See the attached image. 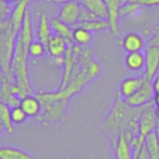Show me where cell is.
Returning a JSON list of instances; mask_svg holds the SVG:
<instances>
[{
  "instance_id": "6da1fadb",
  "label": "cell",
  "mask_w": 159,
  "mask_h": 159,
  "mask_svg": "<svg viewBox=\"0 0 159 159\" xmlns=\"http://www.w3.org/2000/svg\"><path fill=\"white\" fill-rule=\"evenodd\" d=\"M146 106L133 108L119 95L109 115L102 122V129L113 142L121 133H123L130 142L133 137L139 135V120Z\"/></svg>"
},
{
  "instance_id": "7a4b0ae2",
  "label": "cell",
  "mask_w": 159,
  "mask_h": 159,
  "mask_svg": "<svg viewBox=\"0 0 159 159\" xmlns=\"http://www.w3.org/2000/svg\"><path fill=\"white\" fill-rule=\"evenodd\" d=\"M29 57V46H26L19 37H16L11 60V74L13 76L14 84L18 86L20 98L29 95L32 92L27 63Z\"/></svg>"
},
{
  "instance_id": "3957f363",
  "label": "cell",
  "mask_w": 159,
  "mask_h": 159,
  "mask_svg": "<svg viewBox=\"0 0 159 159\" xmlns=\"http://www.w3.org/2000/svg\"><path fill=\"white\" fill-rule=\"evenodd\" d=\"M154 102L148 104L144 111L142 112L141 117L139 120V141L144 144L145 139L148 134L154 132L156 130L157 123H158V118L156 116V111H155Z\"/></svg>"
},
{
  "instance_id": "277c9868",
  "label": "cell",
  "mask_w": 159,
  "mask_h": 159,
  "mask_svg": "<svg viewBox=\"0 0 159 159\" xmlns=\"http://www.w3.org/2000/svg\"><path fill=\"white\" fill-rule=\"evenodd\" d=\"M152 98H154V91H152V81L145 77L141 89L134 95L125 99V102L133 108H139L152 102Z\"/></svg>"
},
{
  "instance_id": "5b68a950",
  "label": "cell",
  "mask_w": 159,
  "mask_h": 159,
  "mask_svg": "<svg viewBox=\"0 0 159 159\" xmlns=\"http://www.w3.org/2000/svg\"><path fill=\"white\" fill-rule=\"evenodd\" d=\"M81 8H82V6L79 2V0H72V1L62 3L58 19H60L62 22L66 23L70 26L76 25L80 20Z\"/></svg>"
},
{
  "instance_id": "8992f818",
  "label": "cell",
  "mask_w": 159,
  "mask_h": 159,
  "mask_svg": "<svg viewBox=\"0 0 159 159\" xmlns=\"http://www.w3.org/2000/svg\"><path fill=\"white\" fill-rule=\"evenodd\" d=\"M159 72V47L156 45H147L145 49V73L144 76L152 81Z\"/></svg>"
},
{
  "instance_id": "52a82bcc",
  "label": "cell",
  "mask_w": 159,
  "mask_h": 159,
  "mask_svg": "<svg viewBox=\"0 0 159 159\" xmlns=\"http://www.w3.org/2000/svg\"><path fill=\"white\" fill-rule=\"evenodd\" d=\"M107 5V10H108V21L109 29L112 31V33L116 36L120 35V10L123 5L122 0H105Z\"/></svg>"
},
{
  "instance_id": "ba28073f",
  "label": "cell",
  "mask_w": 159,
  "mask_h": 159,
  "mask_svg": "<svg viewBox=\"0 0 159 159\" xmlns=\"http://www.w3.org/2000/svg\"><path fill=\"white\" fill-rule=\"evenodd\" d=\"M30 3V0H19L16 2L14 9L12 10V13L10 16L9 20L12 24V29H13V33L18 37L19 33H20L21 29H22L23 22H24L25 16L27 13V6Z\"/></svg>"
},
{
  "instance_id": "9c48e42d",
  "label": "cell",
  "mask_w": 159,
  "mask_h": 159,
  "mask_svg": "<svg viewBox=\"0 0 159 159\" xmlns=\"http://www.w3.org/2000/svg\"><path fill=\"white\" fill-rule=\"evenodd\" d=\"M69 43L64 38L52 34L46 45V50L53 59H62L69 49Z\"/></svg>"
},
{
  "instance_id": "30bf717a",
  "label": "cell",
  "mask_w": 159,
  "mask_h": 159,
  "mask_svg": "<svg viewBox=\"0 0 159 159\" xmlns=\"http://www.w3.org/2000/svg\"><path fill=\"white\" fill-rule=\"evenodd\" d=\"M145 76H130L126 77L120 83L119 95L123 98L124 100L128 99L132 95H134L137 91L142 87L144 83Z\"/></svg>"
},
{
  "instance_id": "8fae6325",
  "label": "cell",
  "mask_w": 159,
  "mask_h": 159,
  "mask_svg": "<svg viewBox=\"0 0 159 159\" xmlns=\"http://www.w3.org/2000/svg\"><path fill=\"white\" fill-rule=\"evenodd\" d=\"M19 106L26 113L27 118H37L43 110L42 102L39 98L37 96L30 95V94L21 98Z\"/></svg>"
},
{
  "instance_id": "7c38bea8",
  "label": "cell",
  "mask_w": 159,
  "mask_h": 159,
  "mask_svg": "<svg viewBox=\"0 0 159 159\" xmlns=\"http://www.w3.org/2000/svg\"><path fill=\"white\" fill-rule=\"evenodd\" d=\"M79 2L96 18L102 20L108 19V10L105 0H79Z\"/></svg>"
},
{
  "instance_id": "4fadbf2b",
  "label": "cell",
  "mask_w": 159,
  "mask_h": 159,
  "mask_svg": "<svg viewBox=\"0 0 159 159\" xmlns=\"http://www.w3.org/2000/svg\"><path fill=\"white\" fill-rule=\"evenodd\" d=\"M115 158L116 159H134L133 149L130 145V142L123 133L117 137L115 141Z\"/></svg>"
},
{
  "instance_id": "5bb4252c",
  "label": "cell",
  "mask_w": 159,
  "mask_h": 159,
  "mask_svg": "<svg viewBox=\"0 0 159 159\" xmlns=\"http://www.w3.org/2000/svg\"><path fill=\"white\" fill-rule=\"evenodd\" d=\"M121 45L126 52H135V51H142L144 48V39L139 34L131 32L128 33L123 38H122Z\"/></svg>"
},
{
  "instance_id": "9a60e30c",
  "label": "cell",
  "mask_w": 159,
  "mask_h": 159,
  "mask_svg": "<svg viewBox=\"0 0 159 159\" xmlns=\"http://www.w3.org/2000/svg\"><path fill=\"white\" fill-rule=\"evenodd\" d=\"M125 66L131 71H141L145 69V53L142 51H135V52H129L124 58Z\"/></svg>"
},
{
  "instance_id": "2e32d148",
  "label": "cell",
  "mask_w": 159,
  "mask_h": 159,
  "mask_svg": "<svg viewBox=\"0 0 159 159\" xmlns=\"http://www.w3.org/2000/svg\"><path fill=\"white\" fill-rule=\"evenodd\" d=\"M0 159H36L31 154L13 146H0Z\"/></svg>"
},
{
  "instance_id": "e0dca14e",
  "label": "cell",
  "mask_w": 159,
  "mask_h": 159,
  "mask_svg": "<svg viewBox=\"0 0 159 159\" xmlns=\"http://www.w3.org/2000/svg\"><path fill=\"white\" fill-rule=\"evenodd\" d=\"M51 36H52V30H51L50 21H49L48 16H47L45 13L40 14L39 21H38V26H37L38 40L42 42L43 44L46 46Z\"/></svg>"
},
{
  "instance_id": "ac0fdd59",
  "label": "cell",
  "mask_w": 159,
  "mask_h": 159,
  "mask_svg": "<svg viewBox=\"0 0 159 159\" xmlns=\"http://www.w3.org/2000/svg\"><path fill=\"white\" fill-rule=\"evenodd\" d=\"M50 25H51V30L55 32L56 35L60 36V37L64 38L69 44L72 43V34H73V30L66 23L62 22L60 19L58 18H53L50 21Z\"/></svg>"
},
{
  "instance_id": "d6986e66",
  "label": "cell",
  "mask_w": 159,
  "mask_h": 159,
  "mask_svg": "<svg viewBox=\"0 0 159 159\" xmlns=\"http://www.w3.org/2000/svg\"><path fill=\"white\" fill-rule=\"evenodd\" d=\"M93 40V35L89 31L83 27L76 26L73 30L72 42L77 46H89Z\"/></svg>"
},
{
  "instance_id": "ffe728a7",
  "label": "cell",
  "mask_w": 159,
  "mask_h": 159,
  "mask_svg": "<svg viewBox=\"0 0 159 159\" xmlns=\"http://www.w3.org/2000/svg\"><path fill=\"white\" fill-rule=\"evenodd\" d=\"M144 147L147 150L150 159H159V139L155 131L146 136Z\"/></svg>"
},
{
  "instance_id": "44dd1931",
  "label": "cell",
  "mask_w": 159,
  "mask_h": 159,
  "mask_svg": "<svg viewBox=\"0 0 159 159\" xmlns=\"http://www.w3.org/2000/svg\"><path fill=\"white\" fill-rule=\"evenodd\" d=\"M0 123L5 126L6 131L9 133L14 131V124L11 120V108L3 102H0Z\"/></svg>"
},
{
  "instance_id": "7402d4cb",
  "label": "cell",
  "mask_w": 159,
  "mask_h": 159,
  "mask_svg": "<svg viewBox=\"0 0 159 159\" xmlns=\"http://www.w3.org/2000/svg\"><path fill=\"white\" fill-rule=\"evenodd\" d=\"M76 26L83 27V29L87 30L92 33V32H99L102 30H106L109 27V23L107 20H102V19H96V20L87 21V22L79 23Z\"/></svg>"
},
{
  "instance_id": "603a6c76",
  "label": "cell",
  "mask_w": 159,
  "mask_h": 159,
  "mask_svg": "<svg viewBox=\"0 0 159 159\" xmlns=\"http://www.w3.org/2000/svg\"><path fill=\"white\" fill-rule=\"evenodd\" d=\"M46 46L39 40H33L29 47V56L32 58H40L46 53Z\"/></svg>"
},
{
  "instance_id": "cb8c5ba5",
  "label": "cell",
  "mask_w": 159,
  "mask_h": 159,
  "mask_svg": "<svg viewBox=\"0 0 159 159\" xmlns=\"http://www.w3.org/2000/svg\"><path fill=\"white\" fill-rule=\"evenodd\" d=\"M27 119L26 113L23 111V109L20 106H16L11 108V120L14 125H20L24 123L25 120Z\"/></svg>"
},
{
  "instance_id": "d4e9b609",
  "label": "cell",
  "mask_w": 159,
  "mask_h": 159,
  "mask_svg": "<svg viewBox=\"0 0 159 159\" xmlns=\"http://www.w3.org/2000/svg\"><path fill=\"white\" fill-rule=\"evenodd\" d=\"M139 7H141V6H139L136 1H129V2H125L122 5L121 10H120V14H121V16H129V14L133 13V12H135L136 10H139Z\"/></svg>"
},
{
  "instance_id": "484cf974",
  "label": "cell",
  "mask_w": 159,
  "mask_h": 159,
  "mask_svg": "<svg viewBox=\"0 0 159 159\" xmlns=\"http://www.w3.org/2000/svg\"><path fill=\"white\" fill-rule=\"evenodd\" d=\"M136 1L141 7H156L159 6V0H133Z\"/></svg>"
},
{
  "instance_id": "4316f807",
  "label": "cell",
  "mask_w": 159,
  "mask_h": 159,
  "mask_svg": "<svg viewBox=\"0 0 159 159\" xmlns=\"http://www.w3.org/2000/svg\"><path fill=\"white\" fill-rule=\"evenodd\" d=\"M152 91H154V94L159 93V72L155 75V77L152 81Z\"/></svg>"
},
{
  "instance_id": "83f0119b",
  "label": "cell",
  "mask_w": 159,
  "mask_h": 159,
  "mask_svg": "<svg viewBox=\"0 0 159 159\" xmlns=\"http://www.w3.org/2000/svg\"><path fill=\"white\" fill-rule=\"evenodd\" d=\"M148 44H149V45H156V46L159 47V26L157 27L156 32H155L154 37L149 40V43H148Z\"/></svg>"
},
{
  "instance_id": "f1b7e54d",
  "label": "cell",
  "mask_w": 159,
  "mask_h": 159,
  "mask_svg": "<svg viewBox=\"0 0 159 159\" xmlns=\"http://www.w3.org/2000/svg\"><path fill=\"white\" fill-rule=\"evenodd\" d=\"M137 159H150L149 155H148L147 150L145 149V147L142 149L141 154H139V158H137Z\"/></svg>"
},
{
  "instance_id": "f546056e",
  "label": "cell",
  "mask_w": 159,
  "mask_h": 159,
  "mask_svg": "<svg viewBox=\"0 0 159 159\" xmlns=\"http://www.w3.org/2000/svg\"><path fill=\"white\" fill-rule=\"evenodd\" d=\"M152 102H154L155 106H159V93L154 94V98H152Z\"/></svg>"
},
{
  "instance_id": "4dcf8cb0",
  "label": "cell",
  "mask_w": 159,
  "mask_h": 159,
  "mask_svg": "<svg viewBox=\"0 0 159 159\" xmlns=\"http://www.w3.org/2000/svg\"><path fill=\"white\" fill-rule=\"evenodd\" d=\"M5 77H6L5 72H3L2 68H1V66H0V86H1V84H2L3 80H5Z\"/></svg>"
},
{
  "instance_id": "1f68e13d",
  "label": "cell",
  "mask_w": 159,
  "mask_h": 159,
  "mask_svg": "<svg viewBox=\"0 0 159 159\" xmlns=\"http://www.w3.org/2000/svg\"><path fill=\"white\" fill-rule=\"evenodd\" d=\"M155 132H156L157 137H158V139H159V121H158V123H157V126H156V130H155Z\"/></svg>"
},
{
  "instance_id": "d6a6232c",
  "label": "cell",
  "mask_w": 159,
  "mask_h": 159,
  "mask_svg": "<svg viewBox=\"0 0 159 159\" xmlns=\"http://www.w3.org/2000/svg\"><path fill=\"white\" fill-rule=\"evenodd\" d=\"M155 111H156V116H157V118H158V120H159V106H156Z\"/></svg>"
},
{
  "instance_id": "836d02e7",
  "label": "cell",
  "mask_w": 159,
  "mask_h": 159,
  "mask_svg": "<svg viewBox=\"0 0 159 159\" xmlns=\"http://www.w3.org/2000/svg\"><path fill=\"white\" fill-rule=\"evenodd\" d=\"M2 2H5V3H7V5H9V3H11V2H13L14 0H1Z\"/></svg>"
},
{
  "instance_id": "e575fe53",
  "label": "cell",
  "mask_w": 159,
  "mask_h": 159,
  "mask_svg": "<svg viewBox=\"0 0 159 159\" xmlns=\"http://www.w3.org/2000/svg\"><path fill=\"white\" fill-rule=\"evenodd\" d=\"M5 130H6V129H5V126H3L2 124L0 123V134H1V133H2V132H3V131H5Z\"/></svg>"
},
{
  "instance_id": "d590c367",
  "label": "cell",
  "mask_w": 159,
  "mask_h": 159,
  "mask_svg": "<svg viewBox=\"0 0 159 159\" xmlns=\"http://www.w3.org/2000/svg\"><path fill=\"white\" fill-rule=\"evenodd\" d=\"M129 1H133V0H122V2H123V3L129 2Z\"/></svg>"
},
{
  "instance_id": "8d00e7d4",
  "label": "cell",
  "mask_w": 159,
  "mask_h": 159,
  "mask_svg": "<svg viewBox=\"0 0 159 159\" xmlns=\"http://www.w3.org/2000/svg\"><path fill=\"white\" fill-rule=\"evenodd\" d=\"M66 159H74V158H73V157L72 156H68V157H66Z\"/></svg>"
}]
</instances>
